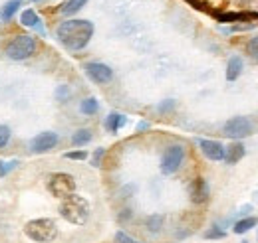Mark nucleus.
I'll return each instance as SVG.
<instances>
[{"label": "nucleus", "instance_id": "obj_3", "mask_svg": "<svg viewBox=\"0 0 258 243\" xmlns=\"http://www.w3.org/2000/svg\"><path fill=\"white\" fill-rule=\"evenodd\" d=\"M24 233L34 243H52L58 237V225L50 217H36L24 225Z\"/></svg>", "mask_w": 258, "mask_h": 243}, {"label": "nucleus", "instance_id": "obj_18", "mask_svg": "<svg viewBox=\"0 0 258 243\" xmlns=\"http://www.w3.org/2000/svg\"><path fill=\"white\" fill-rule=\"evenodd\" d=\"M92 131L90 129H80V131H76L74 135H72V145L74 147H86L90 141H92Z\"/></svg>", "mask_w": 258, "mask_h": 243}, {"label": "nucleus", "instance_id": "obj_15", "mask_svg": "<svg viewBox=\"0 0 258 243\" xmlns=\"http://www.w3.org/2000/svg\"><path fill=\"white\" fill-rule=\"evenodd\" d=\"M125 123H127V117H125V115H121V113H109L103 125H105V129H107L109 133H117L121 127H125Z\"/></svg>", "mask_w": 258, "mask_h": 243}, {"label": "nucleus", "instance_id": "obj_25", "mask_svg": "<svg viewBox=\"0 0 258 243\" xmlns=\"http://www.w3.org/2000/svg\"><path fill=\"white\" fill-rule=\"evenodd\" d=\"M16 166H18V160H10V162L0 160V178H4V176H6L8 172H12Z\"/></svg>", "mask_w": 258, "mask_h": 243}, {"label": "nucleus", "instance_id": "obj_30", "mask_svg": "<svg viewBox=\"0 0 258 243\" xmlns=\"http://www.w3.org/2000/svg\"><path fill=\"white\" fill-rule=\"evenodd\" d=\"M103 154H105V149H97V151L94 152V156H92V166H96V168L101 166V158H103Z\"/></svg>", "mask_w": 258, "mask_h": 243}, {"label": "nucleus", "instance_id": "obj_14", "mask_svg": "<svg viewBox=\"0 0 258 243\" xmlns=\"http://www.w3.org/2000/svg\"><path fill=\"white\" fill-rule=\"evenodd\" d=\"M244 145L242 143H232L230 147H226L225 149V160L228 164H236L238 160H242V156H244Z\"/></svg>", "mask_w": 258, "mask_h": 243}, {"label": "nucleus", "instance_id": "obj_32", "mask_svg": "<svg viewBox=\"0 0 258 243\" xmlns=\"http://www.w3.org/2000/svg\"><path fill=\"white\" fill-rule=\"evenodd\" d=\"M147 129H149V123L147 121H141L137 125V131H139V133H141V131H147Z\"/></svg>", "mask_w": 258, "mask_h": 243}, {"label": "nucleus", "instance_id": "obj_16", "mask_svg": "<svg viewBox=\"0 0 258 243\" xmlns=\"http://www.w3.org/2000/svg\"><path fill=\"white\" fill-rule=\"evenodd\" d=\"M18 8H20V0H8L0 10V20L2 22H10L14 18V14L18 12Z\"/></svg>", "mask_w": 258, "mask_h": 243}, {"label": "nucleus", "instance_id": "obj_7", "mask_svg": "<svg viewBox=\"0 0 258 243\" xmlns=\"http://www.w3.org/2000/svg\"><path fill=\"white\" fill-rule=\"evenodd\" d=\"M223 131H225L226 137H230L234 141H240V139H244L252 133V123L248 117H232L225 123Z\"/></svg>", "mask_w": 258, "mask_h": 243}, {"label": "nucleus", "instance_id": "obj_11", "mask_svg": "<svg viewBox=\"0 0 258 243\" xmlns=\"http://www.w3.org/2000/svg\"><path fill=\"white\" fill-rule=\"evenodd\" d=\"M209 194H211V188L205 178H197L189 186V196H191L193 204H205L209 200Z\"/></svg>", "mask_w": 258, "mask_h": 243}, {"label": "nucleus", "instance_id": "obj_20", "mask_svg": "<svg viewBox=\"0 0 258 243\" xmlns=\"http://www.w3.org/2000/svg\"><path fill=\"white\" fill-rule=\"evenodd\" d=\"M254 18V14L250 12H228V14H219L217 20L219 22H240V20H248Z\"/></svg>", "mask_w": 258, "mask_h": 243}, {"label": "nucleus", "instance_id": "obj_26", "mask_svg": "<svg viewBox=\"0 0 258 243\" xmlns=\"http://www.w3.org/2000/svg\"><path fill=\"white\" fill-rule=\"evenodd\" d=\"M10 137H12V133H10V127H6V125H0V149H4V147L8 145Z\"/></svg>", "mask_w": 258, "mask_h": 243}, {"label": "nucleus", "instance_id": "obj_1", "mask_svg": "<svg viewBox=\"0 0 258 243\" xmlns=\"http://www.w3.org/2000/svg\"><path fill=\"white\" fill-rule=\"evenodd\" d=\"M94 36V24L90 20H66L58 26V40L68 50L80 52L84 50Z\"/></svg>", "mask_w": 258, "mask_h": 243}, {"label": "nucleus", "instance_id": "obj_22", "mask_svg": "<svg viewBox=\"0 0 258 243\" xmlns=\"http://www.w3.org/2000/svg\"><path fill=\"white\" fill-rule=\"evenodd\" d=\"M163 221H165V217H163L161 213H153V215H149L147 217V221H145V227L151 231V233H159L163 227Z\"/></svg>", "mask_w": 258, "mask_h": 243}, {"label": "nucleus", "instance_id": "obj_24", "mask_svg": "<svg viewBox=\"0 0 258 243\" xmlns=\"http://www.w3.org/2000/svg\"><path fill=\"white\" fill-rule=\"evenodd\" d=\"M246 54L250 56L252 61H258V36L250 38V40L246 42Z\"/></svg>", "mask_w": 258, "mask_h": 243}, {"label": "nucleus", "instance_id": "obj_34", "mask_svg": "<svg viewBox=\"0 0 258 243\" xmlns=\"http://www.w3.org/2000/svg\"><path fill=\"white\" fill-rule=\"evenodd\" d=\"M34 2H40V0H34Z\"/></svg>", "mask_w": 258, "mask_h": 243}, {"label": "nucleus", "instance_id": "obj_13", "mask_svg": "<svg viewBox=\"0 0 258 243\" xmlns=\"http://www.w3.org/2000/svg\"><path fill=\"white\" fill-rule=\"evenodd\" d=\"M20 24H22V26H28V28H36L42 36L46 34V30L42 28V22H40L38 14H36L34 10H24V12L20 14Z\"/></svg>", "mask_w": 258, "mask_h": 243}, {"label": "nucleus", "instance_id": "obj_27", "mask_svg": "<svg viewBox=\"0 0 258 243\" xmlns=\"http://www.w3.org/2000/svg\"><path fill=\"white\" fill-rule=\"evenodd\" d=\"M70 97H72V91H70V87H68V85H60V87L56 89V99H58L60 103L70 101Z\"/></svg>", "mask_w": 258, "mask_h": 243}, {"label": "nucleus", "instance_id": "obj_33", "mask_svg": "<svg viewBox=\"0 0 258 243\" xmlns=\"http://www.w3.org/2000/svg\"><path fill=\"white\" fill-rule=\"evenodd\" d=\"M129 217H131V210H123V213L119 215V219H121V221H123V219H129Z\"/></svg>", "mask_w": 258, "mask_h": 243}, {"label": "nucleus", "instance_id": "obj_31", "mask_svg": "<svg viewBox=\"0 0 258 243\" xmlns=\"http://www.w3.org/2000/svg\"><path fill=\"white\" fill-rule=\"evenodd\" d=\"M157 109H159V113H169V111H173V109H175V101L167 99V101H163Z\"/></svg>", "mask_w": 258, "mask_h": 243}, {"label": "nucleus", "instance_id": "obj_19", "mask_svg": "<svg viewBox=\"0 0 258 243\" xmlns=\"http://www.w3.org/2000/svg\"><path fill=\"white\" fill-rule=\"evenodd\" d=\"M254 225H256V217H244V219H238V221L234 223L232 231H234L236 235H244V233L250 231Z\"/></svg>", "mask_w": 258, "mask_h": 243}, {"label": "nucleus", "instance_id": "obj_28", "mask_svg": "<svg viewBox=\"0 0 258 243\" xmlns=\"http://www.w3.org/2000/svg\"><path fill=\"white\" fill-rule=\"evenodd\" d=\"M64 156L66 158H70V160H86V158H88V152L86 151H72V152H66Z\"/></svg>", "mask_w": 258, "mask_h": 243}, {"label": "nucleus", "instance_id": "obj_8", "mask_svg": "<svg viewBox=\"0 0 258 243\" xmlns=\"http://www.w3.org/2000/svg\"><path fill=\"white\" fill-rule=\"evenodd\" d=\"M86 75L97 85H105L113 79V69L109 65L101 63V61H90L86 65Z\"/></svg>", "mask_w": 258, "mask_h": 243}, {"label": "nucleus", "instance_id": "obj_21", "mask_svg": "<svg viewBox=\"0 0 258 243\" xmlns=\"http://www.w3.org/2000/svg\"><path fill=\"white\" fill-rule=\"evenodd\" d=\"M80 111L84 115H96L99 111V103H97L96 97H86L82 103H80Z\"/></svg>", "mask_w": 258, "mask_h": 243}, {"label": "nucleus", "instance_id": "obj_10", "mask_svg": "<svg viewBox=\"0 0 258 243\" xmlns=\"http://www.w3.org/2000/svg\"><path fill=\"white\" fill-rule=\"evenodd\" d=\"M199 147H201V152H203L209 160H215V162L225 160V147H223V143H219V141H209V139H201V141H199Z\"/></svg>", "mask_w": 258, "mask_h": 243}, {"label": "nucleus", "instance_id": "obj_5", "mask_svg": "<svg viewBox=\"0 0 258 243\" xmlns=\"http://www.w3.org/2000/svg\"><path fill=\"white\" fill-rule=\"evenodd\" d=\"M183 160H185V147L183 145H171V147H167V151L163 152L159 168H161L165 176H171L181 168Z\"/></svg>", "mask_w": 258, "mask_h": 243}, {"label": "nucleus", "instance_id": "obj_6", "mask_svg": "<svg viewBox=\"0 0 258 243\" xmlns=\"http://www.w3.org/2000/svg\"><path fill=\"white\" fill-rule=\"evenodd\" d=\"M48 190L52 196L56 198H68L76 192V180L72 174H66V172H56L48 178Z\"/></svg>", "mask_w": 258, "mask_h": 243}, {"label": "nucleus", "instance_id": "obj_17", "mask_svg": "<svg viewBox=\"0 0 258 243\" xmlns=\"http://www.w3.org/2000/svg\"><path fill=\"white\" fill-rule=\"evenodd\" d=\"M86 4H88V0H66L64 4L60 6V12H62L64 16H72V14L80 12Z\"/></svg>", "mask_w": 258, "mask_h": 243}, {"label": "nucleus", "instance_id": "obj_9", "mask_svg": "<svg viewBox=\"0 0 258 243\" xmlns=\"http://www.w3.org/2000/svg\"><path fill=\"white\" fill-rule=\"evenodd\" d=\"M60 143V137L52 131H44L40 135H36L32 141H30V151L34 154H44V152H50L52 149H56V145Z\"/></svg>", "mask_w": 258, "mask_h": 243}, {"label": "nucleus", "instance_id": "obj_2", "mask_svg": "<svg viewBox=\"0 0 258 243\" xmlns=\"http://www.w3.org/2000/svg\"><path fill=\"white\" fill-rule=\"evenodd\" d=\"M60 215L64 217L66 221L74 223V225H86L88 219H90V204H88L86 198L72 194V196L62 200Z\"/></svg>", "mask_w": 258, "mask_h": 243}, {"label": "nucleus", "instance_id": "obj_23", "mask_svg": "<svg viewBox=\"0 0 258 243\" xmlns=\"http://www.w3.org/2000/svg\"><path fill=\"white\" fill-rule=\"evenodd\" d=\"M223 237H226V231L221 229L219 225H213L205 231V239H223Z\"/></svg>", "mask_w": 258, "mask_h": 243}, {"label": "nucleus", "instance_id": "obj_12", "mask_svg": "<svg viewBox=\"0 0 258 243\" xmlns=\"http://www.w3.org/2000/svg\"><path fill=\"white\" fill-rule=\"evenodd\" d=\"M242 69H244V61L240 56H232L228 63H226V79L228 81H236L240 75H242Z\"/></svg>", "mask_w": 258, "mask_h": 243}, {"label": "nucleus", "instance_id": "obj_4", "mask_svg": "<svg viewBox=\"0 0 258 243\" xmlns=\"http://www.w3.org/2000/svg\"><path fill=\"white\" fill-rule=\"evenodd\" d=\"M34 52H36V40L30 34H20V36H14L8 46H6V56L14 61H22L32 58Z\"/></svg>", "mask_w": 258, "mask_h": 243}, {"label": "nucleus", "instance_id": "obj_35", "mask_svg": "<svg viewBox=\"0 0 258 243\" xmlns=\"http://www.w3.org/2000/svg\"><path fill=\"white\" fill-rule=\"evenodd\" d=\"M242 243H248V241H242Z\"/></svg>", "mask_w": 258, "mask_h": 243}, {"label": "nucleus", "instance_id": "obj_29", "mask_svg": "<svg viewBox=\"0 0 258 243\" xmlns=\"http://www.w3.org/2000/svg\"><path fill=\"white\" fill-rule=\"evenodd\" d=\"M115 243H141V241L133 239V237L127 235L125 231H117V233H115Z\"/></svg>", "mask_w": 258, "mask_h": 243}]
</instances>
